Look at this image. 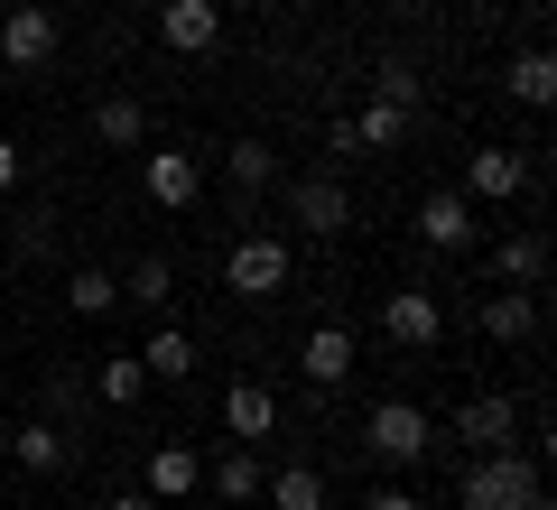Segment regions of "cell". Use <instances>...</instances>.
<instances>
[{
  "label": "cell",
  "instance_id": "obj_11",
  "mask_svg": "<svg viewBox=\"0 0 557 510\" xmlns=\"http://www.w3.org/2000/svg\"><path fill=\"white\" fill-rule=\"evenodd\" d=\"M20 455V473H75V436H57V418H28V427H10V446Z\"/></svg>",
  "mask_w": 557,
  "mask_h": 510
},
{
  "label": "cell",
  "instance_id": "obj_16",
  "mask_svg": "<svg viewBox=\"0 0 557 510\" xmlns=\"http://www.w3.org/2000/svg\"><path fill=\"white\" fill-rule=\"evenodd\" d=\"M456 436H465L474 455H493V446H511V436H520V409L483 390V399H465V409H456Z\"/></svg>",
  "mask_w": 557,
  "mask_h": 510
},
{
  "label": "cell",
  "instance_id": "obj_27",
  "mask_svg": "<svg viewBox=\"0 0 557 510\" xmlns=\"http://www.w3.org/2000/svg\"><path fill=\"white\" fill-rule=\"evenodd\" d=\"M168 288H177V270H168L159 251L131 260V278H121V297H131V307H168Z\"/></svg>",
  "mask_w": 557,
  "mask_h": 510
},
{
  "label": "cell",
  "instance_id": "obj_3",
  "mask_svg": "<svg viewBox=\"0 0 557 510\" xmlns=\"http://www.w3.org/2000/svg\"><path fill=\"white\" fill-rule=\"evenodd\" d=\"M288 270H298V260H288V241H278V233H242L233 260H223V288H233V297H278V288H288Z\"/></svg>",
  "mask_w": 557,
  "mask_h": 510
},
{
  "label": "cell",
  "instance_id": "obj_12",
  "mask_svg": "<svg viewBox=\"0 0 557 510\" xmlns=\"http://www.w3.org/2000/svg\"><path fill=\"white\" fill-rule=\"evenodd\" d=\"M223 427H233L242 446L278 436V390H270V381H233V390H223Z\"/></svg>",
  "mask_w": 557,
  "mask_h": 510
},
{
  "label": "cell",
  "instance_id": "obj_25",
  "mask_svg": "<svg viewBox=\"0 0 557 510\" xmlns=\"http://www.w3.org/2000/svg\"><path fill=\"white\" fill-rule=\"evenodd\" d=\"M260 483H270V464H260V455L251 446H233V455H223V464H214V492H223V501H260Z\"/></svg>",
  "mask_w": 557,
  "mask_h": 510
},
{
  "label": "cell",
  "instance_id": "obj_17",
  "mask_svg": "<svg viewBox=\"0 0 557 510\" xmlns=\"http://www.w3.org/2000/svg\"><path fill=\"white\" fill-rule=\"evenodd\" d=\"M409 121L418 112H399V102H362V121H335V149H399Z\"/></svg>",
  "mask_w": 557,
  "mask_h": 510
},
{
  "label": "cell",
  "instance_id": "obj_2",
  "mask_svg": "<svg viewBox=\"0 0 557 510\" xmlns=\"http://www.w3.org/2000/svg\"><path fill=\"white\" fill-rule=\"evenodd\" d=\"M428 446H437V427H428V409H418V399H381V409L362 418V455H372V464H391V473L428 464Z\"/></svg>",
  "mask_w": 557,
  "mask_h": 510
},
{
  "label": "cell",
  "instance_id": "obj_24",
  "mask_svg": "<svg viewBox=\"0 0 557 510\" xmlns=\"http://www.w3.org/2000/svg\"><path fill=\"white\" fill-rule=\"evenodd\" d=\"M260 492H270L278 510H325V473H317V464H278Z\"/></svg>",
  "mask_w": 557,
  "mask_h": 510
},
{
  "label": "cell",
  "instance_id": "obj_13",
  "mask_svg": "<svg viewBox=\"0 0 557 510\" xmlns=\"http://www.w3.org/2000/svg\"><path fill=\"white\" fill-rule=\"evenodd\" d=\"M474 325L493 334V344H530V334H539V288H493L474 307Z\"/></svg>",
  "mask_w": 557,
  "mask_h": 510
},
{
  "label": "cell",
  "instance_id": "obj_22",
  "mask_svg": "<svg viewBox=\"0 0 557 510\" xmlns=\"http://www.w3.org/2000/svg\"><path fill=\"white\" fill-rule=\"evenodd\" d=\"M139 372H149V381H186V372H196V334H186V325H159L149 344H139Z\"/></svg>",
  "mask_w": 557,
  "mask_h": 510
},
{
  "label": "cell",
  "instance_id": "obj_8",
  "mask_svg": "<svg viewBox=\"0 0 557 510\" xmlns=\"http://www.w3.org/2000/svg\"><path fill=\"white\" fill-rule=\"evenodd\" d=\"M159 38L177 47V57H214V38H223V0H159Z\"/></svg>",
  "mask_w": 557,
  "mask_h": 510
},
{
  "label": "cell",
  "instance_id": "obj_6",
  "mask_svg": "<svg viewBox=\"0 0 557 510\" xmlns=\"http://www.w3.org/2000/svg\"><path fill=\"white\" fill-rule=\"evenodd\" d=\"M381 334H391V344H409V353H437L446 307H437L428 288H399V297H381Z\"/></svg>",
  "mask_w": 557,
  "mask_h": 510
},
{
  "label": "cell",
  "instance_id": "obj_9",
  "mask_svg": "<svg viewBox=\"0 0 557 510\" xmlns=\"http://www.w3.org/2000/svg\"><path fill=\"white\" fill-rule=\"evenodd\" d=\"M418 241H428V251H474V204H465L456 186L418 196Z\"/></svg>",
  "mask_w": 557,
  "mask_h": 510
},
{
  "label": "cell",
  "instance_id": "obj_7",
  "mask_svg": "<svg viewBox=\"0 0 557 510\" xmlns=\"http://www.w3.org/2000/svg\"><path fill=\"white\" fill-rule=\"evenodd\" d=\"M139 186H149V204L186 214V204H196V186H205V167H196V149H149V158H139Z\"/></svg>",
  "mask_w": 557,
  "mask_h": 510
},
{
  "label": "cell",
  "instance_id": "obj_21",
  "mask_svg": "<svg viewBox=\"0 0 557 510\" xmlns=\"http://www.w3.org/2000/svg\"><path fill=\"white\" fill-rule=\"evenodd\" d=\"M94 139H102V149H139V139H149L139 94H102V102H94Z\"/></svg>",
  "mask_w": 557,
  "mask_h": 510
},
{
  "label": "cell",
  "instance_id": "obj_15",
  "mask_svg": "<svg viewBox=\"0 0 557 510\" xmlns=\"http://www.w3.org/2000/svg\"><path fill=\"white\" fill-rule=\"evenodd\" d=\"M298 372L317 381V390H335V381H354V325H317L298 344Z\"/></svg>",
  "mask_w": 557,
  "mask_h": 510
},
{
  "label": "cell",
  "instance_id": "obj_20",
  "mask_svg": "<svg viewBox=\"0 0 557 510\" xmlns=\"http://www.w3.org/2000/svg\"><path fill=\"white\" fill-rule=\"evenodd\" d=\"M539 278H548V241L539 233H511L493 251V288H539Z\"/></svg>",
  "mask_w": 557,
  "mask_h": 510
},
{
  "label": "cell",
  "instance_id": "obj_5",
  "mask_svg": "<svg viewBox=\"0 0 557 510\" xmlns=\"http://www.w3.org/2000/svg\"><path fill=\"white\" fill-rule=\"evenodd\" d=\"M456 196H465V204H511V196H530V158H520V149H474Z\"/></svg>",
  "mask_w": 557,
  "mask_h": 510
},
{
  "label": "cell",
  "instance_id": "obj_29",
  "mask_svg": "<svg viewBox=\"0 0 557 510\" xmlns=\"http://www.w3.org/2000/svg\"><path fill=\"white\" fill-rule=\"evenodd\" d=\"M47 409L75 418V409H84V381H75V372H57V381H47Z\"/></svg>",
  "mask_w": 557,
  "mask_h": 510
},
{
  "label": "cell",
  "instance_id": "obj_19",
  "mask_svg": "<svg viewBox=\"0 0 557 510\" xmlns=\"http://www.w3.org/2000/svg\"><path fill=\"white\" fill-rule=\"evenodd\" d=\"M502 84H511V102L548 112V102H557V57H548V47H520V57L502 65Z\"/></svg>",
  "mask_w": 557,
  "mask_h": 510
},
{
  "label": "cell",
  "instance_id": "obj_30",
  "mask_svg": "<svg viewBox=\"0 0 557 510\" xmlns=\"http://www.w3.org/2000/svg\"><path fill=\"white\" fill-rule=\"evenodd\" d=\"M362 510H428V501H418V492H399V483H381V492H372Z\"/></svg>",
  "mask_w": 557,
  "mask_h": 510
},
{
  "label": "cell",
  "instance_id": "obj_26",
  "mask_svg": "<svg viewBox=\"0 0 557 510\" xmlns=\"http://www.w3.org/2000/svg\"><path fill=\"white\" fill-rule=\"evenodd\" d=\"M65 307H75V315H112L121 307V278L112 270H65Z\"/></svg>",
  "mask_w": 557,
  "mask_h": 510
},
{
  "label": "cell",
  "instance_id": "obj_33",
  "mask_svg": "<svg viewBox=\"0 0 557 510\" xmlns=\"http://www.w3.org/2000/svg\"><path fill=\"white\" fill-rule=\"evenodd\" d=\"M0 362H10V334H0Z\"/></svg>",
  "mask_w": 557,
  "mask_h": 510
},
{
  "label": "cell",
  "instance_id": "obj_31",
  "mask_svg": "<svg viewBox=\"0 0 557 510\" xmlns=\"http://www.w3.org/2000/svg\"><path fill=\"white\" fill-rule=\"evenodd\" d=\"M10 186H20V149H10V139H0V196H10Z\"/></svg>",
  "mask_w": 557,
  "mask_h": 510
},
{
  "label": "cell",
  "instance_id": "obj_23",
  "mask_svg": "<svg viewBox=\"0 0 557 510\" xmlns=\"http://www.w3.org/2000/svg\"><path fill=\"white\" fill-rule=\"evenodd\" d=\"M139 390H149V372H139V353H102V362H94V399H102V409H131Z\"/></svg>",
  "mask_w": 557,
  "mask_h": 510
},
{
  "label": "cell",
  "instance_id": "obj_32",
  "mask_svg": "<svg viewBox=\"0 0 557 510\" xmlns=\"http://www.w3.org/2000/svg\"><path fill=\"white\" fill-rule=\"evenodd\" d=\"M112 510H159V501H149V492H121V501Z\"/></svg>",
  "mask_w": 557,
  "mask_h": 510
},
{
  "label": "cell",
  "instance_id": "obj_14",
  "mask_svg": "<svg viewBox=\"0 0 557 510\" xmlns=\"http://www.w3.org/2000/svg\"><path fill=\"white\" fill-rule=\"evenodd\" d=\"M223 186H233L242 204H260L278 186V149L270 139H233V149H223Z\"/></svg>",
  "mask_w": 557,
  "mask_h": 510
},
{
  "label": "cell",
  "instance_id": "obj_34",
  "mask_svg": "<svg viewBox=\"0 0 557 510\" xmlns=\"http://www.w3.org/2000/svg\"><path fill=\"white\" fill-rule=\"evenodd\" d=\"M0 446H10V427H0Z\"/></svg>",
  "mask_w": 557,
  "mask_h": 510
},
{
  "label": "cell",
  "instance_id": "obj_4",
  "mask_svg": "<svg viewBox=\"0 0 557 510\" xmlns=\"http://www.w3.org/2000/svg\"><path fill=\"white\" fill-rule=\"evenodd\" d=\"M57 10H47V0H20V10H10V20H0V65H10V75H38V65H57Z\"/></svg>",
  "mask_w": 557,
  "mask_h": 510
},
{
  "label": "cell",
  "instance_id": "obj_28",
  "mask_svg": "<svg viewBox=\"0 0 557 510\" xmlns=\"http://www.w3.org/2000/svg\"><path fill=\"white\" fill-rule=\"evenodd\" d=\"M418 94H428V84H418V65H399V57H381V65H372V102H399V112H418Z\"/></svg>",
  "mask_w": 557,
  "mask_h": 510
},
{
  "label": "cell",
  "instance_id": "obj_18",
  "mask_svg": "<svg viewBox=\"0 0 557 510\" xmlns=\"http://www.w3.org/2000/svg\"><path fill=\"white\" fill-rule=\"evenodd\" d=\"M196 483H205V455L196 446H149V483H139L149 501H186Z\"/></svg>",
  "mask_w": 557,
  "mask_h": 510
},
{
  "label": "cell",
  "instance_id": "obj_10",
  "mask_svg": "<svg viewBox=\"0 0 557 510\" xmlns=\"http://www.w3.org/2000/svg\"><path fill=\"white\" fill-rule=\"evenodd\" d=\"M288 223L325 241V233H344V223H354V204H344L335 177H298V186H288Z\"/></svg>",
  "mask_w": 557,
  "mask_h": 510
},
{
  "label": "cell",
  "instance_id": "obj_1",
  "mask_svg": "<svg viewBox=\"0 0 557 510\" xmlns=\"http://www.w3.org/2000/svg\"><path fill=\"white\" fill-rule=\"evenodd\" d=\"M456 501H465V510H548V492H539V464H530L520 446H493V455L465 464Z\"/></svg>",
  "mask_w": 557,
  "mask_h": 510
}]
</instances>
